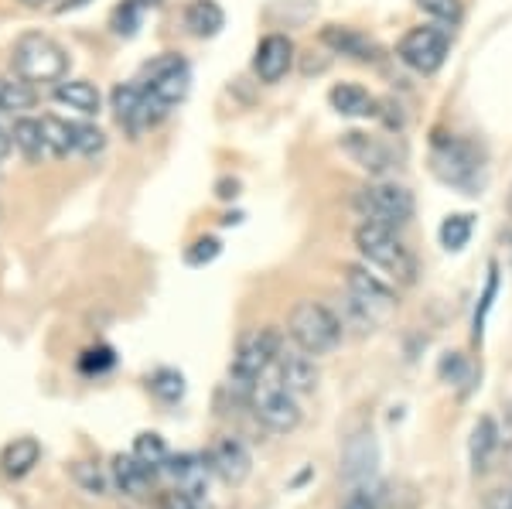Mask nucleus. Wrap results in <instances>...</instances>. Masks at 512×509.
<instances>
[{
  "label": "nucleus",
  "instance_id": "obj_1",
  "mask_svg": "<svg viewBox=\"0 0 512 509\" xmlns=\"http://www.w3.org/2000/svg\"><path fill=\"white\" fill-rule=\"evenodd\" d=\"M280 349H284V335L277 328H250V332L239 335L233 363H229V390H233L236 400L250 404L253 383L274 369Z\"/></svg>",
  "mask_w": 512,
  "mask_h": 509
},
{
  "label": "nucleus",
  "instance_id": "obj_2",
  "mask_svg": "<svg viewBox=\"0 0 512 509\" xmlns=\"http://www.w3.org/2000/svg\"><path fill=\"white\" fill-rule=\"evenodd\" d=\"M352 240H355V250H359L362 264L379 270V277H390L396 284H414V274H417L414 253L400 243L396 229L362 223L355 229Z\"/></svg>",
  "mask_w": 512,
  "mask_h": 509
},
{
  "label": "nucleus",
  "instance_id": "obj_3",
  "mask_svg": "<svg viewBox=\"0 0 512 509\" xmlns=\"http://www.w3.org/2000/svg\"><path fill=\"white\" fill-rule=\"evenodd\" d=\"M287 335L294 346H301L308 356H332L345 339V325L338 322L332 305L321 301H297L287 315Z\"/></svg>",
  "mask_w": 512,
  "mask_h": 509
},
{
  "label": "nucleus",
  "instance_id": "obj_4",
  "mask_svg": "<svg viewBox=\"0 0 512 509\" xmlns=\"http://www.w3.org/2000/svg\"><path fill=\"white\" fill-rule=\"evenodd\" d=\"M352 209L362 223L373 226H386V229H403L414 219V192L407 185L386 182V178H376V182L355 188L352 195Z\"/></svg>",
  "mask_w": 512,
  "mask_h": 509
},
{
  "label": "nucleus",
  "instance_id": "obj_5",
  "mask_svg": "<svg viewBox=\"0 0 512 509\" xmlns=\"http://www.w3.org/2000/svg\"><path fill=\"white\" fill-rule=\"evenodd\" d=\"M11 69L31 86H52L69 72V52L48 35H21L11 48Z\"/></svg>",
  "mask_w": 512,
  "mask_h": 509
},
{
  "label": "nucleus",
  "instance_id": "obj_6",
  "mask_svg": "<svg viewBox=\"0 0 512 509\" xmlns=\"http://www.w3.org/2000/svg\"><path fill=\"white\" fill-rule=\"evenodd\" d=\"M250 410L270 434H291V431L301 428V417H304L297 397L284 387V383H280V376L274 373V369L263 373L260 380L253 383Z\"/></svg>",
  "mask_w": 512,
  "mask_h": 509
},
{
  "label": "nucleus",
  "instance_id": "obj_7",
  "mask_svg": "<svg viewBox=\"0 0 512 509\" xmlns=\"http://www.w3.org/2000/svg\"><path fill=\"white\" fill-rule=\"evenodd\" d=\"M482 151L465 137H441L434 141V175L444 185L461 188L465 195H478L482 188Z\"/></svg>",
  "mask_w": 512,
  "mask_h": 509
},
{
  "label": "nucleus",
  "instance_id": "obj_8",
  "mask_svg": "<svg viewBox=\"0 0 512 509\" xmlns=\"http://www.w3.org/2000/svg\"><path fill=\"white\" fill-rule=\"evenodd\" d=\"M448 48L451 38L441 24H417L396 45V59L407 65L417 76H437L441 65L448 62Z\"/></svg>",
  "mask_w": 512,
  "mask_h": 509
},
{
  "label": "nucleus",
  "instance_id": "obj_9",
  "mask_svg": "<svg viewBox=\"0 0 512 509\" xmlns=\"http://www.w3.org/2000/svg\"><path fill=\"white\" fill-rule=\"evenodd\" d=\"M137 82L154 96V100L171 110V106H178L188 96L192 69H188V62L181 59V55L164 52V55H158V59H151L144 65V76H140Z\"/></svg>",
  "mask_w": 512,
  "mask_h": 509
},
{
  "label": "nucleus",
  "instance_id": "obj_10",
  "mask_svg": "<svg viewBox=\"0 0 512 509\" xmlns=\"http://www.w3.org/2000/svg\"><path fill=\"white\" fill-rule=\"evenodd\" d=\"M342 281H345V291H349L352 298L376 318V322H386V318L396 311V305H400L393 287L379 274H373V267H366V264H345Z\"/></svg>",
  "mask_w": 512,
  "mask_h": 509
},
{
  "label": "nucleus",
  "instance_id": "obj_11",
  "mask_svg": "<svg viewBox=\"0 0 512 509\" xmlns=\"http://www.w3.org/2000/svg\"><path fill=\"white\" fill-rule=\"evenodd\" d=\"M338 147H342V154L355 168H362L373 178H386L396 168V154L390 151V144L373 134H362V130H345Z\"/></svg>",
  "mask_w": 512,
  "mask_h": 509
},
{
  "label": "nucleus",
  "instance_id": "obj_12",
  "mask_svg": "<svg viewBox=\"0 0 512 509\" xmlns=\"http://www.w3.org/2000/svg\"><path fill=\"white\" fill-rule=\"evenodd\" d=\"M164 475L175 482V489H178L181 499H188V503H198V499H205V492H209V475H212L209 455H195V451H185V455H171L168 465H164Z\"/></svg>",
  "mask_w": 512,
  "mask_h": 509
},
{
  "label": "nucleus",
  "instance_id": "obj_13",
  "mask_svg": "<svg viewBox=\"0 0 512 509\" xmlns=\"http://www.w3.org/2000/svg\"><path fill=\"white\" fill-rule=\"evenodd\" d=\"M321 45L328 48V52L342 55V59H352V62H379L383 59V48L376 45L373 38L366 35V31L352 28V24H325V28L318 31Z\"/></svg>",
  "mask_w": 512,
  "mask_h": 509
},
{
  "label": "nucleus",
  "instance_id": "obj_14",
  "mask_svg": "<svg viewBox=\"0 0 512 509\" xmlns=\"http://www.w3.org/2000/svg\"><path fill=\"white\" fill-rule=\"evenodd\" d=\"M274 373L280 376V383H284L287 390L294 393V397H308V393L318 390V363L315 356H308L301 346H284L274 363Z\"/></svg>",
  "mask_w": 512,
  "mask_h": 509
},
{
  "label": "nucleus",
  "instance_id": "obj_15",
  "mask_svg": "<svg viewBox=\"0 0 512 509\" xmlns=\"http://www.w3.org/2000/svg\"><path fill=\"white\" fill-rule=\"evenodd\" d=\"M209 465L226 486H243L253 472V455L236 434H222L216 445L209 448Z\"/></svg>",
  "mask_w": 512,
  "mask_h": 509
},
{
  "label": "nucleus",
  "instance_id": "obj_16",
  "mask_svg": "<svg viewBox=\"0 0 512 509\" xmlns=\"http://www.w3.org/2000/svg\"><path fill=\"white\" fill-rule=\"evenodd\" d=\"M294 41L287 35H274L260 38V45H256V55H253V76L260 82H267V86H274L287 76V72L294 69Z\"/></svg>",
  "mask_w": 512,
  "mask_h": 509
},
{
  "label": "nucleus",
  "instance_id": "obj_17",
  "mask_svg": "<svg viewBox=\"0 0 512 509\" xmlns=\"http://www.w3.org/2000/svg\"><path fill=\"white\" fill-rule=\"evenodd\" d=\"M376 465H379V445L373 434L369 431L352 434L342 448V479L349 486H366L376 475Z\"/></svg>",
  "mask_w": 512,
  "mask_h": 509
},
{
  "label": "nucleus",
  "instance_id": "obj_18",
  "mask_svg": "<svg viewBox=\"0 0 512 509\" xmlns=\"http://www.w3.org/2000/svg\"><path fill=\"white\" fill-rule=\"evenodd\" d=\"M110 106H113V117L130 137H140L144 130H151L147 123V100H144V86L140 82H120L110 96Z\"/></svg>",
  "mask_w": 512,
  "mask_h": 509
},
{
  "label": "nucleus",
  "instance_id": "obj_19",
  "mask_svg": "<svg viewBox=\"0 0 512 509\" xmlns=\"http://www.w3.org/2000/svg\"><path fill=\"white\" fill-rule=\"evenodd\" d=\"M328 103H332L335 113L342 117H352V120H369V117H379V100L369 93L366 86L359 82H338L328 93Z\"/></svg>",
  "mask_w": 512,
  "mask_h": 509
},
{
  "label": "nucleus",
  "instance_id": "obj_20",
  "mask_svg": "<svg viewBox=\"0 0 512 509\" xmlns=\"http://www.w3.org/2000/svg\"><path fill=\"white\" fill-rule=\"evenodd\" d=\"M502 448V431L495 424V417H478L475 428H472V438H468V462H472V472L482 475L492 469V458L495 451Z\"/></svg>",
  "mask_w": 512,
  "mask_h": 509
},
{
  "label": "nucleus",
  "instance_id": "obj_21",
  "mask_svg": "<svg viewBox=\"0 0 512 509\" xmlns=\"http://www.w3.org/2000/svg\"><path fill=\"white\" fill-rule=\"evenodd\" d=\"M110 482L117 486L123 496H147V489H151V482H154V472L147 469L144 462L130 451V455H117L113 458V465H110Z\"/></svg>",
  "mask_w": 512,
  "mask_h": 509
},
{
  "label": "nucleus",
  "instance_id": "obj_22",
  "mask_svg": "<svg viewBox=\"0 0 512 509\" xmlns=\"http://www.w3.org/2000/svg\"><path fill=\"white\" fill-rule=\"evenodd\" d=\"M55 100H59L62 106H69V110L82 113V117H96L99 106H103L99 89L93 86V82H86V79L59 82V86H55Z\"/></svg>",
  "mask_w": 512,
  "mask_h": 509
},
{
  "label": "nucleus",
  "instance_id": "obj_23",
  "mask_svg": "<svg viewBox=\"0 0 512 509\" xmlns=\"http://www.w3.org/2000/svg\"><path fill=\"white\" fill-rule=\"evenodd\" d=\"M185 28L192 31L195 38H216L222 28H226V14L216 0H192L185 7Z\"/></svg>",
  "mask_w": 512,
  "mask_h": 509
},
{
  "label": "nucleus",
  "instance_id": "obj_24",
  "mask_svg": "<svg viewBox=\"0 0 512 509\" xmlns=\"http://www.w3.org/2000/svg\"><path fill=\"white\" fill-rule=\"evenodd\" d=\"M41 462V445L35 438H14L11 445L0 451V469L11 479H24Z\"/></svg>",
  "mask_w": 512,
  "mask_h": 509
},
{
  "label": "nucleus",
  "instance_id": "obj_25",
  "mask_svg": "<svg viewBox=\"0 0 512 509\" xmlns=\"http://www.w3.org/2000/svg\"><path fill=\"white\" fill-rule=\"evenodd\" d=\"M11 137H14V147H18L28 161H41V158H48V154H52V151H48L45 123L35 120V117H18V120H14Z\"/></svg>",
  "mask_w": 512,
  "mask_h": 509
},
{
  "label": "nucleus",
  "instance_id": "obj_26",
  "mask_svg": "<svg viewBox=\"0 0 512 509\" xmlns=\"http://www.w3.org/2000/svg\"><path fill=\"white\" fill-rule=\"evenodd\" d=\"M38 93L31 82L21 76H0V113H11V117H24L28 110H35Z\"/></svg>",
  "mask_w": 512,
  "mask_h": 509
},
{
  "label": "nucleus",
  "instance_id": "obj_27",
  "mask_svg": "<svg viewBox=\"0 0 512 509\" xmlns=\"http://www.w3.org/2000/svg\"><path fill=\"white\" fill-rule=\"evenodd\" d=\"M472 233H475V216H468V212H451L441 223V229H437V240H441V246L448 253H461L472 243Z\"/></svg>",
  "mask_w": 512,
  "mask_h": 509
},
{
  "label": "nucleus",
  "instance_id": "obj_28",
  "mask_svg": "<svg viewBox=\"0 0 512 509\" xmlns=\"http://www.w3.org/2000/svg\"><path fill=\"white\" fill-rule=\"evenodd\" d=\"M134 455L154 475H158V472H164V465H168L171 451H168V445H164V438H161L158 431H140L137 438H134Z\"/></svg>",
  "mask_w": 512,
  "mask_h": 509
},
{
  "label": "nucleus",
  "instance_id": "obj_29",
  "mask_svg": "<svg viewBox=\"0 0 512 509\" xmlns=\"http://www.w3.org/2000/svg\"><path fill=\"white\" fill-rule=\"evenodd\" d=\"M147 390H151L161 404H178V400L185 397V376H181L178 369L161 366L147 376Z\"/></svg>",
  "mask_w": 512,
  "mask_h": 509
},
{
  "label": "nucleus",
  "instance_id": "obj_30",
  "mask_svg": "<svg viewBox=\"0 0 512 509\" xmlns=\"http://www.w3.org/2000/svg\"><path fill=\"white\" fill-rule=\"evenodd\" d=\"M69 479L76 482L86 496H106V489H110V475L99 469L96 462H72Z\"/></svg>",
  "mask_w": 512,
  "mask_h": 509
},
{
  "label": "nucleus",
  "instance_id": "obj_31",
  "mask_svg": "<svg viewBox=\"0 0 512 509\" xmlns=\"http://www.w3.org/2000/svg\"><path fill=\"white\" fill-rule=\"evenodd\" d=\"M48 137V151L52 158H65V154H76V141H72V123L59 117H41Z\"/></svg>",
  "mask_w": 512,
  "mask_h": 509
},
{
  "label": "nucleus",
  "instance_id": "obj_32",
  "mask_svg": "<svg viewBox=\"0 0 512 509\" xmlns=\"http://www.w3.org/2000/svg\"><path fill=\"white\" fill-rule=\"evenodd\" d=\"M417 7L434 24H444V28H458L461 18H465V7H461V0H417Z\"/></svg>",
  "mask_w": 512,
  "mask_h": 509
},
{
  "label": "nucleus",
  "instance_id": "obj_33",
  "mask_svg": "<svg viewBox=\"0 0 512 509\" xmlns=\"http://www.w3.org/2000/svg\"><path fill=\"white\" fill-rule=\"evenodd\" d=\"M495 294H499V264H489V277H485V291H482V298H478L475 322H472L475 342L482 339V332H485V318H489V311H492V305H495Z\"/></svg>",
  "mask_w": 512,
  "mask_h": 509
},
{
  "label": "nucleus",
  "instance_id": "obj_34",
  "mask_svg": "<svg viewBox=\"0 0 512 509\" xmlns=\"http://www.w3.org/2000/svg\"><path fill=\"white\" fill-rule=\"evenodd\" d=\"M72 141H76V154L82 158H96L106 147V134L93 123H72Z\"/></svg>",
  "mask_w": 512,
  "mask_h": 509
},
{
  "label": "nucleus",
  "instance_id": "obj_35",
  "mask_svg": "<svg viewBox=\"0 0 512 509\" xmlns=\"http://www.w3.org/2000/svg\"><path fill=\"white\" fill-rule=\"evenodd\" d=\"M140 18H144V7H140L137 0H123V4L117 7V11H113V21H110L113 35H120V38L137 35Z\"/></svg>",
  "mask_w": 512,
  "mask_h": 509
},
{
  "label": "nucleus",
  "instance_id": "obj_36",
  "mask_svg": "<svg viewBox=\"0 0 512 509\" xmlns=\"http://www.w3.org/2000/svg\"><path fill=\"white\" fill-rule=\"evenodd\" d=\"M219 253H222L219 236H198V240L185 250V264L188 267H209Z\"/></svg>",
  "mask_w": 512,
  "mask_h": 509
},
{
  "label": "nucleus",
  "instance_id": "obj_37",
  "mask_svg": "<svg viewBox=\"0 0 512 509\" xmlns=\"http://www.w3.org/2000/svg\"><path fill=\"white\" fill-rule=\"evenodd\" d=\"M113 363H117V356H113V349H106V346H99V349H89V352H82V359H79V369L82 373H106V369H113Z\"/></svg>",
  "mask_w": 512,
  "mask_h": 509
},
{
  "label": "nucleus",
  "instance_id": "obj_38",
  "mask_svg": "<svg viewBox=\"0 0 512 509\" xmlns=\"http://www.w3.org/2000/svg\"><path fill=\"white\" fill-rule=\"evenodd\" d=\"M437 373H441L444 383H451V387H454V383H465V376L472 373V369H468L461 352H448V356L441 359V366H437Z\"/></svg>",
  "mask_w": 512,
  "mask_h": 509
},
{
  "label": "nucleus",
  "instance_id": "obj_39",
  "mask_svg": "<svg viewBox=\"0 0 512 509\" xmlns=\"http://www.w3.org/2000/svg\"><path fill=\"white\" fill-rule=\"evenodd\" d=\"M342 509H383V503H379V492H373L369 486H352Z\"/></svg>",
  "mask_w": 512,
  "mask_h": 509
},
{
  "label": "nucleus",
  "instance_id": "obj_40",
  "mask_svg": "<svg viewBox=\"0 0 512 509\" xmlns=\"http://www.w3.org/2000/svg\"><path fill=\"white\" fill-rule=\"evenodd\" d=\"M379 117L390 130H403L407 127V117H403V106L393 103V100H379Z\"/></svg>",
  "mask_w": 512,
  "mask_h": 509
},
{
  "label": "nucleus",
  "instance_id": "obj_41",
  "mask_svg": "<svg viewBox=\"0 0 512 509\" xmlns=\"http://www.w3.org/2000/svg\"><path fill=\"white\" fill-rule=\"evenodd\" d=\"M482 509H512V486H495L485 492Z\"/></svg>",
  "mask_w": 512,
  "mask_h": 509
},
{
  "label": "nucleus",
  "instance_id": "obj_42",
  "mask_svg": "<svg viewBox=\"0 0 512 509\" xmlns=\"http://www.w3.org/2000/svg\"><path fill=\"white\" fill-rule=\"evenodd\" d=\"M216 195H219V199H236V195H239V182H236V178H222V182L216 185Z\"/></svg>",
  "mask_w": 512,
  "mask_h": 509
},
{
  "label": "nucleus",
  "instance_id": "obj_43",
  "mask_svg": "<svg viewBox=\"0 0 512 509\" xmlns=\"http://www.w3.org/2000/svg\"><path fill=\"white\" fill-rule=\"evenodd\" d=\"M11 147H14L11 130H4V127H0V161H7V154H11Z\"/></svg>",
  "mask_w": 512,
  "mask_h": 509
},
{
  "label": "nucleus",
  "instance_id": "obj_44",
  "mask_svg": "<svg viewBox=\"0 0 512 509\" xmlns=\"http://www.w3.org/2000/svg\"><path fill=\"white\" fill-rule=\"evenodd\" d=\"M137 4H140V7H144V11H147V7H158L161 0H137Z\"/></svg>",
  "mask_w": 512,
  "mask_h": 509
},
{
  "label": "nucleus",
  "instance_id": "obj_45",
  "mask_svg": "<svg viewBox=\"0 0 512 509\" xmlns=\"http://www.w3.org/2000/svg\"><path fill=\"white\" fill-rule=\"evenodd\" d=\"M24 7H41V4H48V0H21Z\"/></svg>",
  "mask_w": 512,
  "mask_h": 509
},
{
  "label": "nucleus",
  "instance_id": "obj_46",
  "mask_svg": "<svg viewBox=\"0 0 512 509\" xmlns=\"http://www.w3.org/2000/svg\"><path fill=\"white\" fill-rule=\"evenodd\" d=\"M181 509H198V503H188V499H181Z\"/></svg>",
  "mask_w": 512,
  "mask_h": 509
}]
</instances>
